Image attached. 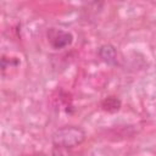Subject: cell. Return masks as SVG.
Segmentation results:
<instances>
[{"mask_svg": "<svg viewBox=\"0 0 156 156\" xmlns=\"http://www.w3.org/2000/svg\"><path fill=\"white\" fill-rule=\"evenodd\" d=\"M85 139V132L77 126H65L52 134V144L55 147L71 149L80 145Z\"/></svg>", "mask_w": 156, "mask_h": 156, "instance_id": "cell-1", "label": "cell"}, {"mask_svg": "<svg viewBox=\"0 0 156 156\" xmlns=\"http://www.w3.org/2000/svg\"><path fill=\"white\" fill-rule=\"evenodd\" d=\"M46 35H48V40H49L50 45L56 50L63 49V48L71 45L73 41V35L69 32L56 29V28L49 29Z\"/></svg>", "mask_w": 156, "mask_h": 156, "instance_id": "cell-2", "label": "cell"}, {"mask_svg": "<svg viewBox=\"0 0 156 156\" xmlns=\"http://www.w3.org/2000/svg\"><path fill=\"white\" fill-rule=\"evenodd\" d=\"M99 56L107 65L115 66L117 63V52H116V49L112 45H110V44H105V45L100 46V49H99Z\"/></svg>", "mask_w": 156, "mask_h": 156, "instance_id": "cell-3", "label": "cell"}, {"mask_svg": "<svg viewBox=\"0 0 156 156\" xmlns=\"http://www.w3.org/2000/svg\"><path fill=\"white\" fill-rule=\"evenodd\" d=\"M101 107L106 112L115 113L121 108V101H119V99H117L115 96H108L101 101Z\"/></svg>", "mask_w": 156, "mask_h": 156, "instance_id": "cell-4", "label": "cell"}, {"mask_svg": "<svg viewBox=\"0 0 156 156\" xmlns=\"http://www.w3.org/2000/svg\"><path fill=\"white\" fill-rule=\"evenodd\" d=\"M30 156H45L44 154H34V155H30Z\"/></svg>", "mask_w": 156, "mask_h": 156, "instance_id": "cell-5", "label": "cell"}]
</instances>
